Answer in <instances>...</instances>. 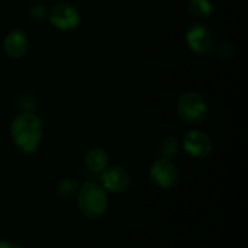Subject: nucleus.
I'll return each mask as SVG.
<instances>
[{"mask_svg":"<svg viewBox=\"0 0 248 248\" xmlns=\"http://www.w3.org/2000/svg\"><path fill=\"white\" fill-rule=\"evenodd\" d=\"M10 133L12 142L21 152L31 154L39 149L43 140V123L35 114L24 111L12 120Z\"/></svg>","mask_w":248,"mask_h":248,"instance_id":"1","label":"nucleus"},{"mask_svg":"<svg viewBox=\"0 0 248 248\" xmlns=\"http://www.w3.org/2000/svg\"><path fill=\"white\" fill-rule=\"evenodd\" d=\"M78 205L86 218L98 219L108 208V195L101 184L87 182L80 186L78 193Z\"/></svg>","mask_w":248,"mask_h":248,"instance_id":"2","label":"nucleus"},{"mask_svg":"<svg viewBox=\"0 0 248 248\" xmlns=\"http://www.w3.org/2000/svg\"><path fill=\"white\" fill-rule=\"evenodd\" d=\"M177 113L188 123L200 124L208 116L207 102L198 92H186L177 102Z\"/></svg>","mask_w":248,"mask_h":248,"instance_id":"3","label":"nucleus"},{"mask_svg":"<svg viewBox=\"0 0 248 248\" xmlns=\"http://www.w3.org/2000/svg\"><path fill=\"white\" fill-rule=\"evenodd\" d=\"M186 43L194 53L202 56L212 52L216 47L215 34L201 23H195L186 29Z\"/></svg>","mask_w":248,"mask_h":248,"instance_id":"4","label":"nucleus"},{"mask_svg":"<svg viewBox=\"0 0 248 248\" xmlns=\"http://www.w3.org/2000/svg\"><path fill=\"white\" fill-rule=\"evenodd\" d=\"M48 19L55 28L68 31L78 28L80 24V14L73 5L60 2L51 9Z\"/></svg>","mask_w":248,"mask_h":248,"instance_id":"5","label":"nucleus"},{"mask_svg":"<svg viewBox=\"0 0 248 248\" xmlns=\"http://www.w3.org/2000/svg\"><path fill=\"white\" fill-rule=\"evenodd\" d=\"M149 176L157 186L164 189L173 188L178 181V171L173 162L169 159H157L150 166Z\"/></svg>","mask_w":248,"mask_h":248,"instance_id":"6","label":"nucleus"},{"mask_svg":"<svg viewBox=\"0 0 248 248\" xmlns=\"http://www.w3.org/2000/svg\"><path fill=\"white\" fill-rule=\"evenodd\" d=\"M183 149L195 159H205L212 152V140L202 131H189L183 140Z\"/></svg>","mask_w":248,"mask_h":248,"instance_id":"7","label":"nucleus"},{"mask_svg":"<svg viewBox=\"0 0 248 248\" xmlns=\"http://www.w3.org/2000/svg\"><path fill=\"white\" fill-rule=\"evenodd\" d=\"M101 186L109 193L121 194L130 186V176L127 171L120 166L107 167L102 171Z\"/></svg>","mask_w":248,"mask_h":248,"instance_id":"8","label":"nucleus"},{"mask_svg":"<svg viewBox=\"0 0 248 248\" xmlns=\"http://www.w3.org/2000/svg\"><path fill=\"white\" fill-rule=\"evenodd\" d=\"M29 41L24 31H12L6 35L4 40V51L10 58H22L28 51Z\"/></svg>","mask_w":248,"mask_h":248,"instance_id":"9","label":"nucleus"},{"mask_svg":"<svg viewBox=\"0 0 248 248\" xmlns=\"http://www.w3.org/2000/svg\"><path fill=\"white\" fill-rule=\"evenodd\" d=\"M84 162L87 169L92 172H102L108 167L109 156L107 152L101 148H92L86 153Z\"/></svg>","mask_w":248,"mask_h":248,"instance_id":"10","label":"nucleus"},{"mask_svg":"<svg viewBox=\"0 0 248 248\" xmlns=\"http://www.w3.org/2000/svg\"><path fill=\"white\" fill-rule=\"evenodd\" d=\"M212 9L210 0H188V11L195 18H207L212 14Z\"/></svg>","mask_w":248,"mask_h":248,"instance_id":"11","label":"nucleus"},{"mask_svg":"<svg viewBox=\"0 0 248 248\" xmlns=\"http://www.w3.org/2000/svg\"><path fill=\"white\" fill-rule=\"evenodd\" d=\"M79 189L80 186L78 183V179L64 178L58 183L57 195L62 199H72L78 195Z\"/></svg>","mask_w":248,"mask_h":248,"instance_id":"12","label":"nucleus"},{"mask_svg":"<svg viewBox=\"0 0 248 248\" xmlns=\"http://www.w3.org/2000/svg\"><path fill=\"white\" fill-rule=\"evenodd\" d=\"M179 149H181L179 140L174 136H169V137H166L161 142V145H160V154L162 155L164 159L171 160L178 154Z\"/></svg>","mask_w":248,"mask_h":248,"instance_id":"13","label":"nucleus"},{"mask_svg":"<svg viewBox=\"0 0 248 248\" xmlns=\"http://www.w3.org/2000/svg\"><path fill=\"white\" fill-rule=\"evenodd\" d=\"M29 15H31V18L41 21V19H44L47 16V9H46L45 5L41 4L31 5V9H29Z\"/></svg>","mask_w":248,"mask_h":248,"instance_id":"14","label":"nucleus"},{"mask_svg":"<svg viewBox=\"0 0 248 248\" xmlns=\"http://www.w3.org/2000/svg\"><path fill=\"white\" fill-rule=\"evenodd\" d=\"M215 50H217L218 56H220V57H224V58L232 57V52H234V50H232V46L228 43H220L218 46L216 45Z\"/></svg>","mask_w":248,"mask_h":248,"instance_id":"15","label":"nucleus"},{"mask_svg":"<svg viewBox=\"0 0 248 248\" xmlns=\"http://www.w3.org/2000/svg\"><path fill=\"white\" fill-rule=\"evenodd\" d=\"M0 248H21L18 245L11 241H0Z\"/></svg>","mask_w":248,"mask_h":248,"instance_id":"16","label":"nucleus"}]
</instances>
